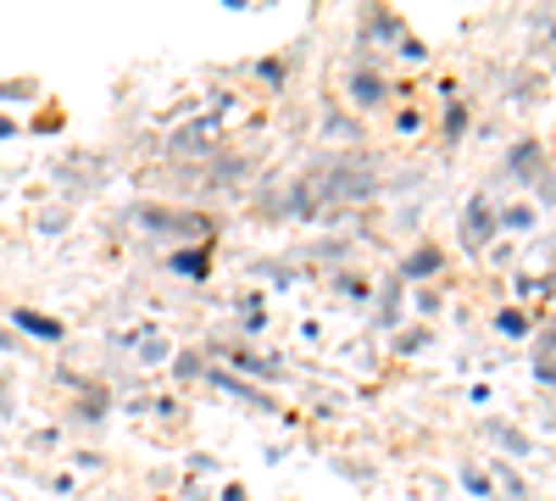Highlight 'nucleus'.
<instances>
[{"instance_id":"nucleus-2","label":"nucleus","mask_w":556,"mask_h":501,"mask_svg":"<svg viewBox=\"0 0 556 501\" xmlns=\"http://www.w3.org/2000/svg\"><path fill=\"white\" fill-rule=\"evenodd\" d=\"M540 385H551V335L540 340Z\"/></svg>"},{"instance_id":"nucleus-1","label":"nucleus","mask_w":556,"mask_h":501,"mask_svg":"<svg viewBox=\"0 0 556 501\" xmlns=\"http://www.w3.org/2000/svg\"><path fill=\"white\" fill-rule=\"evenodd\" d=\"M17 324H23L28 335H45V340H56V335H62V329L51 324V317H39V312H17Z\"/></svg>"}]
</instances>
